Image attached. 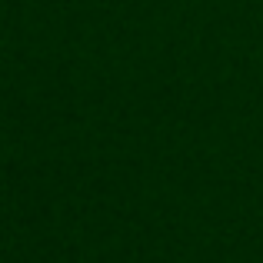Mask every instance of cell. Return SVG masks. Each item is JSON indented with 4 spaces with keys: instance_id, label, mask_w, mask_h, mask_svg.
<instances>
[]
</instances>
